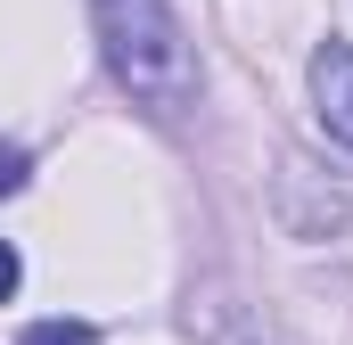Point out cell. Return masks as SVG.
I'll list each match as a JSON object with an SVG mask.
<instances>
[{
	"mask_svg": "<svg viewBox=\"0 0 353 345\" xmlns=\"http://www.w3.org/2000/svg\"><path fill=\"white\" fill-rule=\"evenodd\" d=\"M312 115L337 148H353V41H337V33L312 50Z\"/></svg>",
	"mask_w": 353,
	"mask_h": 345,
	"instance_id": "obj_2",
	"label": "cell"
},
{
	"mask_svg": "<svg viewBox=\"0 0 353 345\" xmlns=\"http://www.w3.org/2000/svg\"><path fill=\"white\" fill-rule=\"evenodd\" d=\"M222 345H279L271 329H239V337H222Z\"/></svg>",
	"mask_w": 353,
	"mask_h": 345,
	"instance_id": "obj_6",
	"label": "cell"
},
{
	"mask_svg": "<svg viewBox=\"0 0 353 345\" xmlns=\"http://www.w3.org/2000/svg\"><path fill=\"white\" fill-rule=\"evenodd\" d=\"M25 172H33V157L0 140V197H17V189H25Z\"/></svg>",
	"mask_w": 353,
	"mask_h": 345,
	"instance_id": "obj_4",
	"label": "cell"
},
{
	"mask_svg": "<svg viewBox=\"0 0 353 345\" xmlns=\"http://www.w3.org/2000/svg\"><path fill=\"white\" fill-rule=\"evenodd\" d=\"M90 25H99L107 75L132 90V107H148L157 124L197 107V50L181 33L173 0H90Z\"/></svg>",
	"mask_w": 353,
	"mask_h": 345,
	"instance_id": "obj_1",
	"label": "cell"
},
{
	"mask_svg": "<svg viewBox=\"0 0 353 345\" xmlns=\"http://www.w3.org/2000/svg\"><path fill=\"white\" fill-rule=\"evenodd\" d=\"M17 345H99V329L90 321H33Z\"/></svg>",
	"mask_w": 353,
	"mask_h": 345,
	"instance_id": "obj_3",
	"label": "cell"
},
{
	"mask_svg": "<svg viewBox=\"0 0 353 345\" xmlns=\"http://www.w3.org/2000/svg\"><path fill=\"white\" fill-rule=\"evenodd\" d=\"M17 279H25V255H17V247H8V239H0V304H8V296H17Z\"/></svg>",
	"mask_w": 353,
	"mask_h": 345,
	"instance_id": "obj_5",
	"label": "cell"
}]
</instances>
